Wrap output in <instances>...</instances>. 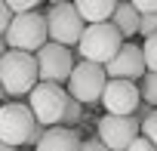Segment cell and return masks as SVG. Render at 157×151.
Masks as SVG:
<instances>
[{
	"mask_svg": "<svg viewBox=\"0 0 157 151\" xmlns=\"http://www.w3.org/2000/svg\"><path fill=\"white\" fill-rule=\"evenodd\" d=\"M37 59L25 49H6L0 56V90L3 96H28L37 83Z\"/></svg>",
	"mask_w": 157,
	"mask_h": 151,
	"instance_id": "1",
	"label": "cell"
},
{
	"mask_svg": "<svg viewBox=\"0 0 157 151\" xmlns=\"http://www.w3.org/2000/svg\"><path fill=\"white\" fill-rule=\"evenodd\" d=\"M105 83H108L105 65L80 59V62L71 68L68 80H65V90H68V96H71V99H77L80 105H96V102L102 99Z\"/></svg>",
	"mask_w": 157,
	"mask_h": 151,
	"instance_id": "2",
	"label": "cell"
},
{
	"mask_svg": "<svg viewBox=\"0 0 157 151\" xmlns=\"http://www.w3.org/2000/svg\"><path fill=\"white\" fill-rule=\"evenodd\" d=\"M120 43H123V37H120V31L111 22H93V25L83 28L80 40H77V52H80V59H86V62L105 65V62L114 59Z\"/></svg>",
	"mask_w": 157,
	"mask_h": 151,
	"instance_id": "3",
	"label": "cell"
},
{
	"mask_svg": "<svg viewBox=\"0 0 157 151\" xmlns=\"http://www.w3.org/2000/svg\"><path fill=\"white\" fill-rule=\"evenodd\" d=\"M10 49H25V52H37L49 37H46V19L37 10L28 13H13L6 31H3Z\"/></svg>",
	"mask_w": 157,
	"mask_h": 151,
	"instance_id": "4",
	"label": "cell"
},
{
	"mask_svg": "<svg viewBox=\"0 0 157 151\" xmlns=\"http://www.w3.org/2000/svg\"><path fill=\"white\" fill-rule=\"evenodd\" d=\"M68 90L62 83H49V80H37L34 90L28 93V108L34 114L37 123L43 126H56L65 114V105H68Z\"/></svg>",
	"mask_w": 157,
	"mask_h": 151,
	"instance_id": "5",
	"label": "cell"
},
{
	"mask_svg": "<svg viewBox=\"0 0 157 151\" xmlns=\"http://www.w3.org/2000/svg\"><path fill=\"white\" fill-rule=\"evenodd\" d=\"M43 19H46V37L62 46H77V40L86 28V22L74 10V3H49Z\"/></svg>",
	"mask_w": 157,
	"mask_h": 151,
	"instance_id": "6",
	"label": "cell"
},
{
	"mask_svg": "<svg viewBox=\"0 0 157 151\" xmlns=\"http://www.w3.org/2000/svg\"><path fill=\"white\" fill-rule=\"evenodd\" d=\"M34 123L37 120L25 102H3L0 105V142H6L13 148H25Z\"/></svg>",
	"mask_w": 157,
	"mask_h": 151,
	"instance_id": "7",
	"label": "cell"
},
{
	"mask_svg": "<svg viewBox=\"0 0 157 151\" xmlns=\"http://www.w3.org/2000/svg\"><path fill=\"white\" fill-rule=\"evenodd\" d=\"M34 59H37V77L40 80H49V83H65L68 74H71V68H74L71 46H62V43H52V40H46L34 52Z\"/></svg>",
	"mask_w": 157,
	"mask_h": 151,
	"instance_id": "8",
	"label": "cell"
},
{
	"mask_svg": "<svg viewBox=\"0 0 157 151\" xmlns=\"http://www.w3.org/2000/svg\"><path fill=\"white\" fill-rule=\"evenodd\" d=\"M105 105V114H132L142 102L139 96V83L136 80H120V77H108L105 90H102V99Z\"/></svg>",
	"mask_w": 157,
	"mask_h": 151,
	"instance_id": "9",
	"label": "cell"
},
{
	"mask_svg": "<svg viewBox=\"0 0 157 151\" xmlns=\"http://www.w3.org/2000/svg\"><path fill=\"white\" fill-rule=\"evenodd\" d=\"M139 136V117L136 114H105L99 120V139L111 151H123Z\"/></svg>",
	"mask_w": 157,
	"mask_h": 151,
	"instance_id": "10",
	"label": "cell"
},
{
	"mask_svg": "<svg viewBox=\"0 0 157 151\" xmlns=\"http://www.w3.org/2000/svg\"><path fill=\"white\" fill-rule=\"evenodd\" d=\"M105 74L108 77H120V80H139L145 74V59H142V46L123 40L120 49L114 52L111 62H105Z\"/></svg>",
	"mask_w": 157,
	"mask_h": 151,
	"instance_id": "11",
	"label": "cell"
},
{
	"mask_svg": "<svg viewBox=\"0 0 157 151\" xmlns=\"http://www.w3.org/2000/svg\"><path fill=\"white\" fill-rule=\"evenodd\" d=\"M80 148V133H77L74 126H46L40 142L34 145V151H77Z\"/></svg>",
	"mask_w": 157,
	"mask_h": 151,
	"instance_id": "12",
	"label": "cell"
},
{
	"mask_svg": "<svg viewBox=\"0 0 157 151\" xmlns=\"http://www.w3.org/2000/svg\"><path fill=\"white\" fill-rule=\"evenodd\" d=\"M139 19H142V13L129 3V0H117V6H114V13H111V25L120 31V37L123 40H129V37H136L139 34Z\"/></svg>",
	"mask_w": 157,
	"mask_h": 151,
	"instance_id": "13",
	"label": "cell"
},
{
	"mask_svg": "<svg viewBox=\"0 0 157 151\" xmlns=\"http://www.w3.org/2000/svg\"><path fill=\"white\" fill-rule=\"evenodd\" d=\"M71 3H74V10L80 13V19L86 25H93V22H108L111 19L117 0H71Z\"/></svg>",
	"mask_w": 157,
	"mask_h": 151,
	"instance_id": "14",
	"label": "cell"
},
{
	"mask_svg": "<svg viewBox=\"0 0 157 151\" xmlns=\"http://www.w3.org/2000/svg\"><path fill=\"white\" fill-rule=\"evenodd\" d=\"M139 96L151 108H157V71H145L139 77Z\"/></svg>",
	"mask_w": 157,
	"mask_h": 151,
	"instance_id": "15",
	"label": "cell"
},
{
	"mask_svg": "<svg viewBox=\"0 0 157 151\" xmlns=\"http://www.w3.org/2000/svg\"><path fill=\"white\" fill-rule=\"evenodd\" d=\"M142 59H145V71H157V34H148L145 37Z\"/></svg>",
	"mask_w": 157,
	"mask_h": 151,
	"instance_id": "16",
	"label": "cell"
},
{
	"mask_svg": "<svg viewBox=\"0 0 157 151\" xmlns=\"http://www.w3.org/2000/svg\"><path fill=\"white\" fill-rule=\"evenodd\" d=\"M80 117H83V105L77 102V99H68V105H65V114H62V126H77L80 123Z\"/></svg>",
	"mask_w": 157,
	"mask_h": 151,
	"instance_id": "17",
	"label": "cell"
},
{
	"mask_svg": "<svg viewBox=\"0 0 157 151\" xmlns=\"http://www.w3.org/2000/svg\"><path fill=\"white\" fill-rule=\"evenodd\" d=\"M139 133H142V136H145V139L157 148V108H151V114L139 123Z\"/></svg>",
	"mask_w": 157,
	"mask_h": 151,
	"instance_id": "18",
	"label": "cell"
},
{
	"mask_svg": "<svg viewBox=\"0 0 157 151\" xmlns=\"http://www.w3.org/2000/svg\"><path fill=\"white\" fill-rule=\"evenodd\" d=\"M139 34H142V37L157 34V13H142V19H139Z\"/></svg>",
	"mask_w": 157,
	"mask_h": 151,
	"instance_id": "19",
	"label": "cell"
},
{
	"mask_svg": "<svg viewBox=\"0 0 157 151\" xmlns=\"http://www.w3.org/2000/svg\"><path fill=\"white\" fill-rule=\"evenodd\" d=\"M10 6V13H28V10H37L40 0H3Z\"/></svg>",
	"mask_w": 157,
	"mask_h": 151,
	"instance_id": "20",
	"label": "cell"
},
{
	"mask_svg": "<svg viewBox=\"0 0 157 151\" xmlns=\"http://www.w3.org/2000/svg\"><path fill=\"white\" fill-rule=\"evenodd\" d=\"M77 151H111L99 136H93V139H80V148H77Z\"/></svg>",
	"mask_w": 157,
	"mask_h": 151,
	"instance_id": "21",
	"label": "cell"
},
{
	"mask_svg": "<svg viewBox=\"0 0 157 151\" xmlns=\"http://www.w3.org/2000/svg\"><path fill=\"white\" fill-rule=\"evenodd\" d=\"M123 151H157V148H154V145H151V142H148V139L139 133V136H136V139H132V142H129Z\"/></svg>",
	"mask_w": 157,
	"mask_h": 151,
	"instance_id": "22",
	"label": "cell"
},
{
	"mask_svg": "<svg viewBox=\"0 0 157 151\" xmlns=\"http://www.w3.org/2000/svg\"><path fill=\"white\" fill-rule=\"evenodd\" d=\"M139 13H157V0H129Z\"/></svg>",
	"mask_w": 157,
	"mask_h": 151,
	"instance_id": "23",
	"label": "cell"
},
{
	"mask_svg": "<svg viewBox=\"0 0 157 151\" xmlns=\"http://www.w3.org/2000/svg\"><path fill=\"white\" fill-rule=\"evenodd\" d=\"M10 19H13V13H10V6L0 0V34L6 31V25H10Z\"/></svg>",
	"mask_w": 157,
	"mask_h": 151,
	"instance_id": "24",
	"label": "cell"
},
{
	"mask_svg": "<svg viewBox=\"0 0 157 151\" xmlns=\"http://www.w3.org/2000/svg\"><path fill=\"white\" fill-rule=\"evenodd\" d=\"M43 130H46L43 123H34V130H31V136H28V148H34V145L40 142V136H43Z\"/></svg>",
	"mask_w": 157,
	"mask_h": 151,
	"instance_id": "25",
	"label": "cell"
},
{
	"mask_svg": "<svg viewBox=\"0 0 157 151\" xmlns=\"http://www.w3.org/2000/svg\"><path fill=\"white\" fill-rule=\"evenodd\" d=\"M6 49H10V43H6V37H3V34H0V56H3Z\"/></svg>",
	"mask_w": 157,
	"mask_h": 151,
	"instance_id": "26",
	"label": "cell"
},
{
	"mask_svg": "<svg viewBox=\"0 0 157 151\" xmlns=\"http://www.w3.org/2000/svg\"><path fill=\"white\" fill-rule=\"evenodd\" d=\"M0 151H19V148H13V145H6V142H0Z\"/></svg>",
	"mask_w": 157,
	"mask_h": 151,
	"instance_id": "27",
	"label": "cell"
},
{
	"mask_svg": "<svg viewBox=\"0 0 157 151\" xmlns=\"http://www.w3.org/2000/svg\"><path fill=\"white\" fill-rule=\"evenodd\" d=\"M49 3H71V0H49Z\"/></svg>",
	"mask_w": 157,
	"mask_h": 151,
	"instance_id": "28",
	"label": "cell"
},
{
	"mask_svg": "<svg viewBox=\"0 0 157 151\" xmlns=\"http://www.w3.org/2000/svg\"><path fill=\"white\" fill-rule=\"evenodd\" d=\"M19 151H34V148H28V145H25V148H19Z\"/></svg>",
	"mask_w": 157,
	"mask_h": 151,
	"instance_id": "29",
	"label": "cell"
},
{
	"mask_svg": "<svg viewBox=\"0 0 157 151\" xmlns=\"http://www.w3.org/2000/svg\"><path fill=\"white\" fill-rule=\"evenodd\" d=\"M0 105H3V90H0Z\"/></svg>",
	"mask_w": 157,
	"mask_h": 151,
	"instance_id": "30",
	"label": "cell"
}]
</instances>
